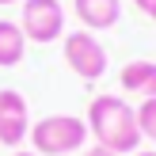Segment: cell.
Instances as JSON below:
<instances>
[{
  "label": "cell",
  "instance_id": "9a60e30c",
  "mask_svg": "<svg viewBox=\"0 0 156 156\" xmlns=\"http://www.w3.org/2000/svg\"><path fill=\"white\" fill-rule=\"evenodd\" d=\"M149 15H152V23H156V8H152V12H149Z\"/></svg>",
  "mask_w": 156,
  "mask_h": 156
},
{
  "label": "cell",
  "instance_id": "3957f363",
  "mask_svg": "<svg viewBox=\"0 0 156 156\" xmlns=\"http://www.w3.org/2000/svg\"><path fill=\"white\" fill-rule=\"evenodd\" d=\"M19 27L27 34V42L50 46L57 38H65V8L61 0H23Z\"/></svg>",
  "mask_w": 156,
  "mask_h": 156
},
{
  "label": "cell",
  "instance_id": "52a82bcc",
  "mask_svg": "<svg viewBox=\"0 0 156 156\" xmlns=\"http://www.w3.org/2000/svg\"><path fill=\"white\" fill-rule=\"evenodd\" d=\"M76 19L84 23V30H111L122 19V0H73Z\"/></svg>",
  "mask_w": 156,
  "mask_h": 156
},
{
  "label": "cell",
  "instance_id": "7a4b0ae2",
  "mask_svg": "<svg viewBox=\"0 0 156 156\" xmlns=\"http://www.w3.org/2000/svg\"><path fill=\"white\" fill-rule=\"evenodd\" d=\"M88 122L80 114H46V118L30 122V152L38 156H69V152H80L88 145Z\"/></svg>",
  "mask_w": 156,
  "mask_h": 156
},
{
  "label": "cell",
  "instance_id": "4fadbf2b",
  "mask_svg": "<svg viewBox=\"0 0 156 156\" xmlns=\"http://www.w3.org/2000/svg\"><path fill=\"white\" fill-rule=\"evenodd\" d=\"M133 156H156V149H152V152H141V149H137V152H133Z\"/></svg>",
  "mask_w": 156,
  "mask_h": 156
},
{
  "label": "cell",
  "instance_id": "5b68a950",
  "mask_svg": "<svg viewBox=\"0 0 156 156\" xmlns=\"http://www.w3.org/2000/svg\"><path fill=\"white\" fill-rule=\"evenodd\" d=\"M27 133H30V107H27V99L15 88H4L0 91V145H8L15 152V149H23Z\"/></svg>",
  "mask_w": 156,
  "mask_h": 156
},
{
  "label": "cell",
  "instance_id": "5bb4252c",
  "mask_svg": "<svg viewBox=\"0 0 156 156\" xmlns=\"http://www.w3.org/2000/svg\"><path fill=\"white\" fill-rule=\"evenodd\" d=\"M8 4H19V0H0V8H8Z\"/></svg>",
  "mask_w": 156,
  "mask_h": 156
},
{
  "label": "cell",
  "instance_id": "ba28073f",
  "mask_svg": "<svg viewBox=\"0 0 156 156\" xmlns=\"http://www.w3.org/2000/svg\"><path fill=\"white\" fill-rule=\"evenodd\" d=\"M27 57V34L15 19H0V69H12Z\"/></svg>",
  "mask_w": 156,
  "mask_h": 156
},
{
  "label": "cell",
  "instance_id": "8fae6325",
  "mask_svg": "<svg viewBox=\"0 0 156 156\" xmlns=\"http://www.w3.org/2000/svg\"><path fill=\"white\" fill-rule=\"evenodd\" d=\"M133 4H137V8H141V12H145V15H149V12H152V8H156V0H133Z\"/></svg>",
  "mask_w": 156,
  "mask_h": 156
},
{
  "label": "cell",
  "instance_id": "277c9868",
  "mask_svg": "<svg viewBox=\"0 0 156 156\" xmlns=\"http://www.w3.org/2000/svg\"><path fill=\"white\" fill-rule=\"evenodd\" d=\"M65 65L73 69L80 80H103L107 76V50L91 30H73L65 34Z\"/></svg>",
  "mask_w": 156,
  "mask_h": 156
},
{
  "label": "cell",
  "instance_id": "7c38bea8",
  "mask_svg": "<svg viewBox=\"0 0 156 156\" xmlns=\"http://www.w3.org/2000/svg\"><path fill=\"white\" fill-rule=\"evenodd\" d=\"M12 156H38V152H30V149H15Z\"/></svg>",
  "mask_w": 156,
  "mask_h": 156
},
{
  "label": "cell",
  "instance_id": "30bf717a",
  "mask_svg": "<svg viewBox=\"0 0 156 156\" xmlns=\"http://www.w3.org/2000/svg\"><path fill=\"white\" fill-rule=\"evenodd\" d=\"M84 156H114L111 149H99V145H91V149H84Z\"/></svg>",
  "mask_w": 156,
  "mask_h": 156
},
{
  "label": "cell",
  "instance_id": "6da1fadb",
  "mask_svg": "<svg viewBox=\"0 0 156 156\" xmlns=\"http://www.w3.org/2000/svg\"><path fill=\"white\" fill-rule=\"evenodd\" d=\"M88 133L95 137L99 149H111L114 156H133L137 145H141V129H137V111L126 103L122 95H95L88 103Z\"/></svg>",
  "mask_w": 156,
  "mask_h": 156
},
{
  "label": "cell",
  "instance_id": "9c48e42d",
  "mask_svg": "<svg viewBox=\"0 0 156 156\" xmlns=\"http://www.w3.org/2000/svg\"><path fill=\"white\" fill-rule=\"evenodd\" d=\"M133 111H137V129H141V137L156 145V99H141V107H133Z\"/></svg>",
  "mask_w": 156,
  "mask_h": 156
},
{
  "label": "cell",
  "instance_id": "8992f818",
  "mask_svg": "<svg viewBox=\"0 0 156 156\" xmlns=\"http://www.w3.org/2000/svg\"><path fill=\"white\" fill-rule=\"evenodd\" d=\"M118 84L126 95H141V99H156V61L149 57H137L126 61L118 73Z\"/></svg>",
  "mask_w": 156,
  "mask_h": 156
}]
</instances>
